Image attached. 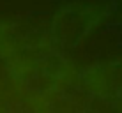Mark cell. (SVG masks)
<instances>
[{"instance_id": "1", "label": "cell", "mask_w": 122, "mask_h": 113, "mask_svg": "<svg viewBox=\"0 0 122 113\" xmlns=\"http://www.w3.org/2000/svg\"><path fill=\"white\" fill-rule=\"evenodd\" d=\"M110 12L103 0H74L57 11L51 23L53 37L64 48L80 44Z\"/></svg>"}, {"instance_id": "2", "label": "cell", "mask_w": 122, "mask_h": 113, "mask_svg": "<svg viewBox=\"0 0 122 113\" xmlns=\"http://www.w3.org/2000/svg\"><path fill=\"white\" fill-rule=\"evenodd\" d=\"M87 87L101 99L119 106L122 103V64H101L89 67L85 73Z\"/></svg>"}]
</instances>
